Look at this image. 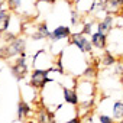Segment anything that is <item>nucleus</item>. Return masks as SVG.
I'll list each match as a JSON object with an SVG mask.
<instances>
[{"instance_id": "obj_13", "label": "nucleus", "mask_w": 123, "mask_h": 123, "mask_svg": "<svg viewBox=\"0 0 123 123\" xmlns=\"http://www.w3.org/2000/svg\"><path fill=\"white\" fill-rule=\"evenodd\" d=\"M31 111H32V109H31V106H29L26 101L20 100V101L18 103V119H19V120H22V119H25L26 116H29Z\"/></svg>"}, {"instance_id": "obj_6", "label": "nucleus", "mask_w": 123, "mask_h": 123, "mask_svg": "<svg viewBox=\"0 0 123 123\" xmlns=\"http://www.w3.org/2000/svg\"><path fill=\"white\" fill-rule=\"evenodd\" d=\"M9 48H10V52H12V56L15 55H22L25 54V48H26V42L23 38H16L13 42L7 43Z\"/></svg>"}, {"instance_id": "obj_17", "label": "nucleus", "mask_w": 123, "mask_h": 123, "mask_svg": "<svg viewBox=\"0 0 123 123\" xmlns=\"http://www.w3.org/2000/svg\"><path fill=\"white\" fill-rule=\"evenodd\" d=\"M6 5H7L9 10H18V9L20 7L22 2H20V0H7V2H6Z\"/></svg>"}, {"instance_id": "obj_20", "label": "nucleus", "mask_w": 123, "mask_h": 123, "mask_svg": "<svg viewBox=\"0 0 123 123\" xmlns=\"http://www.w3.org/2000/svg\"><path fill=\"white\" fill-rule=\"evenodd\" d=\"M16 38H18V36H15V35H13V33H10V32H3V39H5L7 43L13 42Z\"/></svg>"}, {"instance_id": "obj_2", "label": "nucleus", "mask_w": 123, "mask_h": 123, "mask_svg": "<svg viewBox=\"0 0 123 123\" xmlns=\"http://www.w3.org/2000/svg\"><path fill=\"white\" fill-rule=\"evenodd\" d=\"M71 39H70V42H71V45H75L81 52H84V54H87V52H91V49H93V43H91V41H88L87 38H86V35L83 33V32H77V33H71V36H70Z\"/></svg>"}, {"instance_id": "obj_27", "label": "nucleus", "mask_w": 123, "mask_h": 123, "mask_svg": "<svg viewBox=\"0 0 123 123\" xmlns=\"http://www.w3.org/2000/svg\"><path fill=\"white\" fill-rule=\"evenodd\" d=\"M28 123H32V122H28Z\"/></svg>"}, {"instance_id": "obj_12", "label": "nucleus", "mask_w": 123, "mask_h": 123, "mask_svg": "<svg viewBox=\"0 0 123 123\" xmlns=\"http://www.w3.org/2000/svg\"><path fill=\"white\" fill-rule=\"evenodd\" d=\"M9 23H10V12L5 10V9H0V33L7 31Z\"/></svg>"}, {"instance_id": "obj_4", "label": "nucleus", "mask_w": 123, "mask_h": 123, "mask_svg": "<svg viewBox=\"0 0 123 123\" xmlns=\"http://www.w3.org/2000/svg\"><path fill=\"white\" fill-rule=\"evenodd\" d=\"M49 35H51V32H49V29H48L46 22H41V23H38V25H36V29L31 33L32 39H35V41L46 39V38H49Z\"/></svg>"}, {"instance_id": "obj_15", "label": "nucleus", "mask_w": 123, "mask_h": 123, "mask_svg": "<svg viewBox=\"0 0 123 123\" xmlns=\"http://www.w3.org/2000/svg\"><path fill=\"white\" fill-rule=\"evenodd\" d=\"M113 117L123 119V101H116L113 104Z\"/></svg>"}, {"instance_id": "obj_3", "label": "nucleus", "mask_w": 123, "mask_h": 123, "mask_svg": "<svg viewBox=\"0 0 123 123\" xmlns=\"http://www.w3.org/2000/svg\"><path fill=\"white\" fill-rule=\"evenodd\" d=\"M12 74L16 80H23L28 74V65H26V55L22 54L18 59H16V64L12 65Z\"/></svg>"}, {"instance_id": "obj_7", "label": "nucleus", "mask_w": 123, "mask_h": 123, "mask_svg": "<svg viewBox=\"0 0 123 123\" xmlns=\"http://www.w3.org/2000/svg\"><path fill=\"white\" fill-rule=\"evenodd\" d=\"M91 43H93V46H96L98 49H106V46H107V35L101 33L98 31L96 33H91Z\"/></svg>"}, {"instance_id": "obj_9", "label": "nucleus", "mask_w": 123, "mask_h": 123, "mask_svg": "<svg viewBox=\"0 0 123 123\" xmlns=\"http://www.w3.org/2000/svg\"><path fill=\"white\" fill-rule=\"evenodd\" d=\"M113 22H114V18H113L111 15H107L101 22L97 23V29H98V32L107 35V33L111 31V28H113Z\"/></svg>"}, {"instance_id": "obj_26", "label": "nucleus", "mask_w": 123, "mask_h": 123, "mask_svg": "<svg viewBox=\"0 0 123 123\" xmlns=\"http://www.w3.org/2000/svg\"><path fill=\"white\" fill-rule=\"evenodd\" d=\"M119 123H123V120H120V122H119Z\"/></svg>"}, {"instance_id": "obj_16", "label": "nucleus", "mask_w": 123, "mask_h": 123, "mask_svg": "<svg viewBox=\"0 0 123 123\" xmlns=\"http://www.w3.org/2000/svg\"><path fill=\"white\" fill-rule=\"evenodd\" d=\"M10 56H12V52H10L9 45H5L0 48V59H9Z\"/></svg>"}, {"instance_id": "obj_24", "label": "nucleus", "mask_w": 123, "mask_h": 123, "mask_svg": "<svg viewBox=\"0 0 123 123\" xmlns=\"http://www.w3.org/2000/svg\"><path fill=\"white\" fill-rule=\"evenodd\" d=\"M6 2H7V0H0V7H2V6L6 3Z\"/></svg>"}, {"instance_id": "obj_14", "label": "nucleus", "mask_w": 123, "mask_h": 123, "mask_svg": "<svg viewBox=\"0 0 123 123\" xmlns=\"http://www.w3.org/2000/svg\"><path fill=\"white\" fill-rule=\"evenodd\" d=\"M116 62V58L109 52V51H104V54H103V56H101V64L104 65V67H110V65H113Z\"/></svg>"}, {"instance_id": "obj_22", "label": "nucleus", "mask_w": 123, "mask_h": 123, "mask_svg": "<svg viewBox=\"0 0 123 123\" xmlns=\"http://www.w3.org/2000/svg\"><path fill=\"white\" fill-rule=\"evenodd\" d=\"M91 26H93L91 22H86V23H84V28H83L81 32H83L84 35H90V33H91Z\"/></svg>"}, {"instance_id": "obj_5", "label": "nucleus", "mask_w": 123, "mask_h": 123, "mask_svg": "<svg viewBox=\"0 0 123 123\" xmlns=\"http://www.w3.org/2000/svg\"><path fill=\"white\" fill-rule=\"evenodd\" d=\"M71 36V29L68 26H58L55 28L51 35H49V39L51 41H59V39H65V38H70Z\"/></svg>"}, {"instance_id": "obj_11", "label": "nucleus", "mask_w": 123, "mask_h": 123, "mask_svg": "<svg viewBox=\"0 0 123 123\" xmlns=\"http://www.w3.org/2000/svg\"><path fill=\"white\" fill-rule=\"evenodd\" d=\"M62 94H64V100H65L67 103H70V104H73V106L78 104V94H77L75 90L64 87V88H62Z\"/></svg>"}, {"instance_id": "obj_8", "label": "nucleus", "mask_w": 123, "mask_h": 123, "mask_svg": "<svg viewBox=\"0 0 123 123\" xmlns=\"http://www.w3.org/2000/svg\"><path fill=\"white\" fill-rule=\"evenodd\" d=\"M36 119H38V123H56L54 113L48 111L45 107H41V109L38 110V113H36Z\"/></svg>"}, {"instance_id": "obj_25", "label": "nucleus", "mask_w": 123, "mask_h": 123, "mask_svg": "<svg viewBox=\"0 0 123 123\" xmlns=\"http://www.w3.org/2000/svg\"><path fill=\"white\" fill-rule=\"evenodd\" d=\"M41 2H48V3H54L55 0H41Z\"/></svg>"}, {"instance_id": "obj_21", "label": "nucleus", "mask_w": 123, "mask_h": 123, "mask_svg": "<svg viewBox=\"0 0 123 123\" xmlns=\"http://www.w3.org/2000/svg\"><path fill=\"white\" fill-rule=\"evenodd\" d=\"M80 22V15L77 10H71V23L73 25H77Z\"/></svg>"}, {"instance_id": "obj_18", "label": "nucleus", "mask_w": 123, "mask_h": 123, "mask_svg": "<svg viewBox=\"0 0 123 123\" xmlns=\"http://www.w3.org/2000/svg\"><path fill=\"white\" fill-rule=\"evenodd\" d=\"M96 73H97V67L90 65V67H87V70L84 71V75H86V77H90V78H94V77H96Z\"/></svg>"}, {"instance_id": "obj_23", "label": "nucleus", "mask_w": 123, "mask_h": 123, "mask_svg": "<svg viewBox=\"0 0 123 123\" xmlns=\"http://www.w3.org/2000/svg\"><path fill=\"white\" fill-rule=\"evenodd\" d=\"M65 123H83V122H81L80 117H74V119H71V120H68V122H65Z\"/></svg>"}, {"instance_id": "obj_10", "label": "nucleus", "mask_w": 123, "mask_h": 123, "mask_svg": "<svg viewBox=\"0 0 123 123\" xmlns=\"http://www.w3.org/2000/svg\"><path fill=\"white\" fill-rule=\"evenodd\" d=\"M123 7V0H106L104 2V12L107 15H111L113 12H117Z\"/></svg>"}, {"instance_id": "obj_1", "label": "nucleus", "mask_w": 123, "mask_h": 123, "mask_svg": "<svg viewBox=\"0 0 123 123\" xmlns=\"http://www.w3.org/2000/svg\"><path fill=\"white\" fill-rule=\"evenodd\" d=\"M51 70H33L32 73V77H31V81H29V86L35 87V88H43L45 84H48L49 81H52L49 77H48V73Z\"/></svg>"}, {"instance_id": "obj_19", "label": "nucleus", "mask_w": 123, "mask_h": 123, "mask_svg": "<svg viewBox=\"0 0 123 123\" xmlns=\"http://www.w3.org/2000/svg\"><path fill=\"white\" fill-rule=\"evenodd\" d=\"M100 123H116L114 117L107 116V114H100Z\"/></svg>"}]
</instances>
